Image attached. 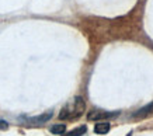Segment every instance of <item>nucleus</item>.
<instances>
[{"instance_id":"nucleus-1","label":"nucleus","mask_w":153,"mask_h":136,"mask_svg":"<svg viewBox=\"0 0 153 136\" xmlns=\"http://www.w3.org/2000/svg\"><path fill=\"white\" fill-rule=\"evenodd\" d=\"M86 111V103L82 97H74L73 100H70L65 107L60 109L59 112V119L60 121H74L80 118Z\"/></svg>"},{"instance_id":"nucleus-2","label":"nucleus","mask_w":153,"mask_h":136,"mask_svg":"<svg viewBox=\"0 0 153 136\" xmlns=\"http://www.w3.org/2000/svg\"><path fill=\"white\" fill-rule=\"evenodd\" d=\"M120 115L118 111H101V109H94L87 114L88 121H102V119H112Z\"/></svg>"},{"instance_id":"nucleus-3","label":"nucleus","mask_w":153,"mask_h":136,"mask_svg":"<svg viewBox=\"0 0 153 136\" xmlns=\"http://www.w3.org/2000/svg\"><path fill=\"white\" fill-rule=\"evenodd\" d=\"M51 118H52V111H49V112H45V114H42V115H38V117L25 118V121L28 123H44V122L49 121Z\"/></svg>"},{"instance_id":"nucleus-4","label":"nucleus","mask_w":153,"mask_h":136,"mask_svg":"<svg viewBox=\"0 0 153 136\" xmlns=\"http://www.w3.org/2000/svg\"><path fill=\"white\" fill-rule=\"evenodd\" d=\"M110 128H111L110 122H97L96 126H94V132L97 135H105V133H108Z\"/></svg>"},{"instance_id":"nucleus-5","label":"nucleus","mask_w":153,"mask_h":136,"mask_svg":"<svg viewBox=\"0 0 153 136\" xmlns=\"http://www.w3.org/2000/svg\"><path fill=\"white\" fill-rule=\"evenodd\" d=\"M86 132H87V126L82 125V126L76 128V129H73V131H70V132H63L62 136H83Z\"/></svg>"},{"instance_id":"nucleus-6","label":"nucleus","mask_w":153,"mask_h":136,"mask_svg":"<svg viewBox=\"0 0 153 136\" xmlns=\"http://www.w3.org/2000/svg\"><path fill=\"white\" fill-rule=\"evenodd\" d=\"M150 112H153V101L152 103H149L148 105H145L143 108H140V109H138L136 112L132 115V117H145V115H148V114H150Z\"/></svg>"},{"instance_id":"nucleus-7","label":"nucleus","mask_w":153,"mask_h":136,"mask_svg":"<svg viewBox=\"0 0 153 136\" xmlns=\"http://www.w3.org/2000/svg\"><path fill=\"white\" fill-rule=\"evenodd\" d=\"M65 131H66V125H63V123H58V125L51 126V132L55 133V135H62Z\"/></svg>"},{"instance_id":"nucleus-8","label":"nucleus","mask_w":153,"mask_h":136,"mask_svg":"<svg viewBox=\"0 0 153 136\" xmlns=\"http://www.w3.org/2000/svg\"><path fill=\"white\" fill-rule=\"evenodd\" d=\"M9 128V123L6 121H3V119H0V131H6Z\"/></svg>"},{"instance_id":"nucleus-9","label":"nucleus","mask_w":153,"mask_h":136,"mask_svg":"<svg viewBox=\"0 0 153 136\" xmlns=\"http://www.w3.org/2000/svg\"><path fill=\"white\" fill-rule=\"evenodd\" d=\"M125 136H132V132H129V133H126Z\"/></svg>"}]
</instances>
